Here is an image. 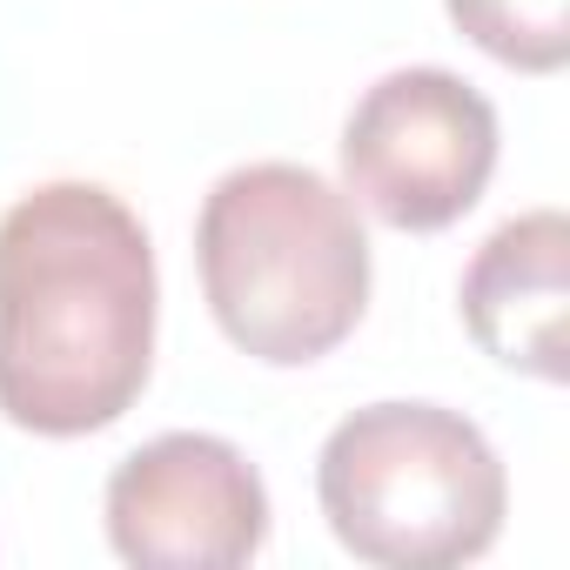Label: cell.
<instances>
[{
  "mask_svg": "<svg viewBox=\"0 0 570 570\" xmlns=\"http://www.w3.org/2000/svg\"><path fill=\"white\" fill-rule=\"evenodd\" d=\"M195 268L215 330L275 370L343 350L370 309L363 208L303 161H242L195 215Z\"/></svg>",
  "mask_w": 570,
  "mask_h": 570,
  "instance_id": "7a4b0ae2",
  "label": "cell"
},
{
  "mask_svg": "<svg viewBox=\"0 0 570 570\" xmlns=\"http://www.w3.org/2000/svg\"><path fill=\"white\" fill-rule=\"evenodd\" d=\"M463 330L517 376H570V222L563 208H523L483 235L463 268Z\"/></svg>",
  "mask_w": 570,
  "mask_h": 570,
  "instance_id": "8992f818",
  "label": "cell"
},
{
  "mask_svg": "<svg viewBox=\"0 0 570 570\" xmlns=\"http://www.w3.org/2000/svg\"><path fill=\"white\" fill-rule=\"evenodd\" d=\"M108 543L135 570H235L268 543L255 463L208 430H168L128 450L101 497Z\"/></svg>",
  "mask_w": 570,
  "mask_h": 570,
  "instance_id": "5b68a950",
  "label": "cell"
},
{
  "mask_svg": "<svg viewBox=\"0 0 570 570\" xmlns=\"http://www.w3.org/2000/svg\"><path fill=\"white\" fill-rule=\"evenodd\" d=\"M497 175V108L450 68L370 81L343 121V195L403 235L463 222Z\"/></svg>",
  "mask_w": 570,
  "mask_h": 570,
  "instance_id": "277c9868",
  "label": "cell"
},
{
  "mask_svg": "<svg viewBox=\"0 0 570 570\" xmlns=\"http://www.w3.org/2000/svg\"><path fill=\"white\" fill-rule=\"evenodd\" d=\"M463 41L517 75L570 68V0H443Z\"/></svg>",
  "mask_w": 570,
  "mask_h": 570,
  "instance_id": "52a82bcc",
  "label": "cell"
},
{
  "mask_svg": "<svg viewBox=\"0 0 570 570\" xmlns=\"http://www.w3.org/2000/svg\"><path fill=\"white\" fill-rule=\"evenodd\" d=\"M161 275L141 215L101 181H41L0 215V416L95 436L155 376Z\"/></svg>",
  "mask_w": 570,
  "mask_h": 570,
  "instance_id": "6da1fadb",
  "label": "cell"
},
{
  "mask_svg": "<svg viewBox=\"0 0 570 570\" xmlns=\"http://www.w3.org/2000/svg\"><path fill=\"white\" fill-rule=\"evenodd\" d=\"M316 497L336 543L376 570L476 563L510 517L497 443L443 403L350 410L316 456Z\"/></svg>",
  "mask_w": 570,
  "mask_h": 570,
  "instance_id": "3957f363",
  "label": "cell"
}]
</instances>
